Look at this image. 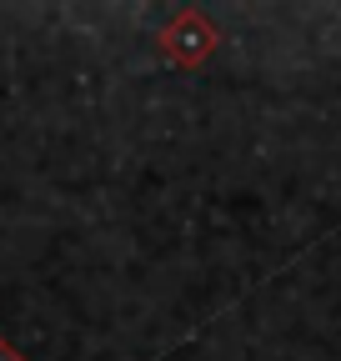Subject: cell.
Listing matches in <instances>:
<instances>
[{"mask_svg": "<svg viewBox=\"0 0 341 361\" xmlns=\"http://www.w3.org/2000/svg\"><path fill=\"white\" fill-rule=\"evenodd\" d=\"M216 25H211L201 11H176V20H170L166 30H161V51L170 56V61H176V66H186V71H196L211 51H216Z\"/></svg>", "mask_w": 341, "mask_h": 361, "instance_id": "1", "label": "cell"}, {"mask_svg": "<svg viewBox=\"0 0 341 361\" xmlns=\"http://www.w3.org/2000/svg\"><path fill=\"white\" fill-rule=\"evenodd\" d=\"M0 361H25V356H20V351H16V346H11L6 336H0Z\"/></svg>", "mask_w": 341, "mask_h": 361, "instance_id": "2", "label": "cell"}]
</instances>
